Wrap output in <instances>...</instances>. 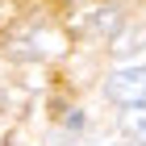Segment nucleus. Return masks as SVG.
<instances>
[{
  "instance_id": "obj_2",
  "label": "nucleus",
  "mask_w": 146,
  "mask_h": 146,
  "mask_svg": "<svg viewBox=\"0 0 146 146\" xmlns=\"http://www.w3.org/2000/svg\"><path fill=\"white\" fill-rule=\"evenodd\" d=\"M121 129L134 138L138 146H146V104H129L121 113Z\"/></svg>"
},
{
  "instance_id": "obj_1",
  "label": "nucleus",
  "mask_w": 146,
  "mask_h": 146,
  "mask_svg": "<svg viewBox=\"0 0 146 146\" xmlns=\"http://www.w3.org/2000/svg\"><path fill=\"white\" fill-rule=\"evenodd\" d=\"M104 92H109V100L121 104V109L146 104V67H121V71H113L109 84H104Z\"/></svg>"
}]
</instances>
